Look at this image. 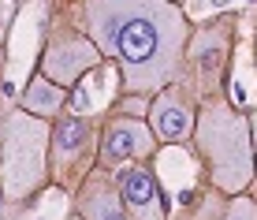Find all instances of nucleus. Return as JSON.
<instances>
[{"mask_svg": "<svg viewBox=\"0 0 257 220\" xmlns=\"http://www.w3.org/2000/svg\"><path fill=\"white\" fill-rule=\"evenodd\" d=\"M82 30L116 60L127 93L153 97L179 82L190 23L175 0H82Z\"/></svg>", "mask_w": 257, "mask_h": 220, "instance_id": "obj_1", "label": "nucleus"}, {"mask_svg": "<svg viewBox=\"0 0 257 220\" xmlns=\"http://www.w3.org/2000/svg\"><path fill=\"white\" fill-rule=\"evenodd\" d=\"M149 131L157 135V142H168V146H179L190 138L194 108L175 82L153 93V101H149Z\"/></svg>", "mask_w": 257, "mask_h": 220, "instance_id": "obj_9", "label": "nucleus"}, {"mask_svg": "<svg viewBox=\"0 0 257 220\" xmlns=\"http://www.w3.org/2000/svg\"><path fill=\"white\" fill-rule=\"evenodd\" d=\"M49 168V120L30 112H12L4 120V146H0V179L8 198H26L45 183Z\"/></svg>", "mask_w": 257, "mask_h": 220, "instance_id": "obj_3", "label": "nucleus"}, {"mask_svg": "<svg viewBox=\"0 0 257 220\" xmlns=\"http://www.w3.org/2000/svg\"><path fill=\"white\" fill-rule=\"evenodd\" d=\"M253 64H257V38H253Z\"/></svg>", "mask_w": 257, "mask_h": 220, "instance_id": "obj_14", "label": "nucleus"}, {"mask_svg": "<svg viewBox=\"0 0 257 220\" xmlns=\"http://www.w3.org/2000/svg\"><path fill=\"white\" fill-rule=\"evenodd\" d=\"M194 153L201 161L209 187L220 194H242L253 183V142H250V112L235 101L216 97L194 112Z\"/></svg>", "mask_w": 257, "mask_h": 220, "instance_id": "obj_2", "label": "nucleus"}, {"mask_svg": "<svg viewBox=\"0 0 257 220\" xmlns=\"http://www.w3.org/2000/svg\"><path fill=\"white\" fill-rule=\"evenodd\" d=\"M78 216L82 220H131L127 205H123L119 198V187H116V175H112L108 168H90L78 179Z\"/></svg>", "mask_w": 257, "mask_h": 220, "instance_id": "obj_10", "label": "nucleus"}, {"mask_svg": "<svg viewBox=\"0 0 257 220\" xmlns=\"http://www.w3.org/2000/svg\"><path fill=\"white\" fill-rule=\"evenodd\" d=\"M93 149V123L86 116H67L60 112L49 127V153H52V175L60 187H78L86 175V153Z\"/></svg>", "mask_w": 257, "mask_h": 220, "instance_id": "obj_5", "label": "nucleus"}, {"mask_svg": "<svg viewBox=\"0 0 257 220\" xmlns=\"http://www.w3.org/2000/svg\"><path fill=\"white\" fill-rule=\"evenodd\" d=\"M157 146L161 142L142 116H112L101 131V142H97V164L116 172L123 164L149 161L157 153Z\"/></svg>", "mask_w": 257, "mask_h": 220, "instance_id": "obj_6", "label": "nucleus"}, {"mask_svg": "<svg viewBox=\"0 0 257 220\" xmlns=\"http://www.w3.org/2000/svg\"><path fill=\"white\" fill-rule=\"evenodd\" d=\"M101 60H104V56L97 52V45L86 38V34H71V30H67V34H56V38L45 45L38 71L71 93V90L78 86V78L90 75Z\"/></svg>", "mask_w": 257, "mask_h": 220, "instance_id": "obj_7", "label": "nucleus"}, {"mask_svg": "<svg viewBox=\"0 0 257 220\" xmlns=\"http://www.w3.org/2000/svg\"><path fill=\"white\" fill-rule=\"evenodd\" d=\"M216 220H257V198H250L246 190L242 194H227Z\"/></svg>", "mask_w": 257, "mask_h": 220, "instance_id": "obj_12", "label": "nucleus"}, {"mask_svg": "<svg viewBox=\"0 0 257 220\" xmlns=\"http://www.w3.org/2000/svg\"><path fill=\"white\" fill-rule=\"evenodd\" d=\"M231 45H235V19H212L201 30H190L183 64H190L198 78L201 93H212L227 82V67H231Z\"/></svg>", "mask_w": 257, "mask_h": 220, "instance_id": "obj_4", "label": "nucleus"}, {"mask_svg": "<svg viewBox=\"0 0 257 220\" xmlns=\"http://www.w3.org/2000/svg\"><path fill=\"white\" fill-rule=\"evenodd\" d=\"M112 175H116L119 198H123V205H127L131 220H168L172 201L164 198L161 179H157V172L149 168L146 161L123 164V168H116Z\"/></svg>", "mask_w": 257, "mask_h": 220, "instance_id": "obj_8", "label": "nucleus"}, {"mask_svg": "<svg viewBox=\"0 0 257 220\" xmlns=\"http://www.w3.org/2000/svg\"><path fill=\"white\" fill-rule=\"evenodd\" d=\"M64 104H67V90L56 86L52 78H45L41 71L34 75L30 82H26V90H23V112H30V116L52 120V116L64 112Z\"/></svg>", "mask_w": 257, "mask_h": 220, "instance_id": "obj_11", "label": "nucleus"}, {"mask_svg": "<svg viewBox=\"0 0 257 220\" xmlns=\"http://www.w3.org/2000/svg\"><path fill=\"white\" fill-rule=\"evenodd\" d=\"M175 4H179V0H175Z\"/></svg>", "mask_w": 257, "mask_h": 220, "instance_id": "obj_15", "label": "nucleus"}, {"mask_svg": "<svg viewBox=\"0 0 257 220\" xmlns=\"http://www.w3.org/2000/svg\"><path fill=\"white\" fill-rule=\"evenodd\" d=\"M250 142H253V179H257V108L250 112Z\"/></svg>", "mask_w": 257, "mask_h": 220, "instance_id": "obj_13", "label": "nucleus"}]
</instances>
